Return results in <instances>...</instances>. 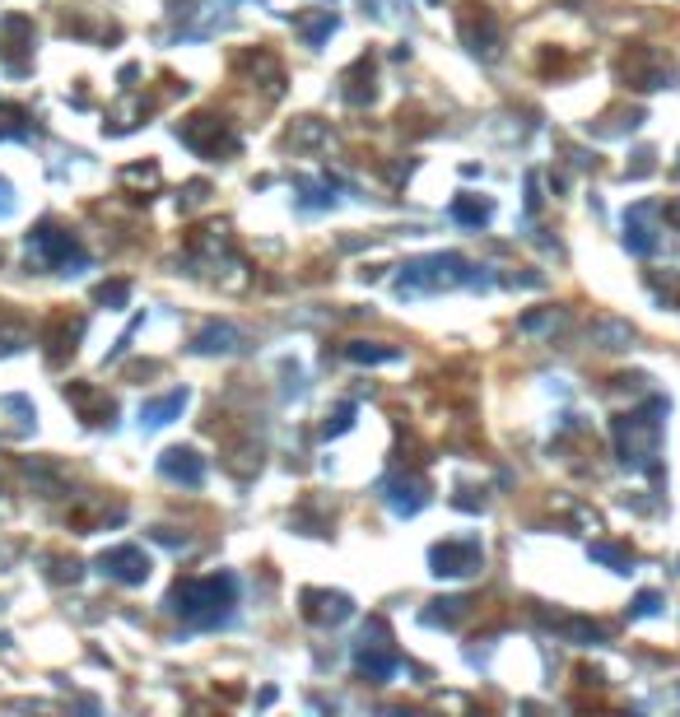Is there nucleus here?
Listing matches in <instances>:
<instances>
[{"label":"nucleus","mask_w":680,"mask_h":717,"mask_svg":"<svg viewBox=\"0 0 680 717\" xmlns=\"http://www.w3.org/2000/svg\"><path fill=\"white\" fill-rule=\"evenodd\" d=\"M233 596H238V582L229 573H210V578H191V582H177L173 592V610L182 615L187 624H224L233 615Z\"/></svg>","instance_id":"nucleus-1"},{"label":"nucleus","mask_w":680,"mask_h":717,"mask_svg":"<svg viewBox=\"0 0 680 717\" xmlns=\"http://www.w3.org/2000/svg\"><path fill=\"white\" fill-rule=\"evenodd\" d=\"M615 433V447H620V461L625 466H643V461L657 452V438H662V420H648V410L643 415H620L611 424Z\"/></svg>","instance_id":"nucleus-2"},{"label":"nucleus","mask_w":680,"mask_h":717,"mask_svg":"<svg viewBox=\"0 0 680 717\" xmlns=\"http://www.w3.org/2000/svg\"><path fill=\"white\" fill-rule=\"evenodd\" d=\"M466 280V261L452 257V252H438V257H424V261H410L401 271V294H415V289H448V285H462Z\"/></svg>","instance_id":"nucleus-3"},{"label":"nucleus","mask_w":680,"mask_h":717,"mask_svg":"<svg viewBox=\"0 0 680 717\" xmlns=\"http://www.w3.org/2000/svg\"><path fill=\"white\" fill-rule=\"evenodd\" d=\"M28 252L38 261H47L52 271H70V266H84V247L70 238V233H61L56 224H42L38 233H33V243H28Z\"/></svg>","instance_id":"nucleus-4"},{"label":"nucleus","mask_w":680,"mask_h":717,"mask_svg":"<svg viewBox=\"0 0 680 717\" xmlns=\"http://www.w3.org/2000/svg\"><path fill=\"white\" fill-rule=\"evenodd\" d=\"M480 569V545L476 541H443L434 550V573L443 578H466Z\"/></svg>","instance_id":"nucleus-5"},{"label":"nucleus","mask_w":680,"mask_h":717,"mask_svg":"<svg viewBox=\"0 0 680 717\" xmlns=\"http://www.w3.org/2000/svg\"><path fill=\"white\" fill-rule=\"evenodd\" d=\"M98 569L117 582H145L150 578V555L136 550V545H117V550H108V555L98 559Z\"/></svg>","instance_id":"nucleus-6"},{"label":"nucleus","mask_w":680,"mask_h":717,"mask_svg":"<svg viewBox=\"0 0 680 717\" xmlns=\"http://www.w3.org/2000/svg\"><path fill=\"white\" fill-rule=\"evenodd\" d=\"M159 471L168 475V480H182V485H201L205 480V461L191 452V447H168L164 461H159Z\"/></svg>","instance_id":"nucleus-7"},{"label":"nucleus","mask_w":680,"mask_h":717,"mask_svg":"<svg viewBox=\"0 0 680 717\" xmlns=\"http://www.w3.org/2000/svg\"><path fill=\"white\" fill-rule=\"evenodd\" d=\"M625 229H629L625 243L634 247V252H657V247H662L657 224H653V205H634V210L625 215Z\"/></svg>","instance_id":"nucleus-8"},{"label":"nucleus","mask_w":680,"mask_h":717,"mask_svg":"<svg viewBox=\"0 0 680 717\" xmlns=\"http://www.w3.org/2000/svg\"><path fill=\"white\" fill-rule=\"evenodd\" d=\"M182 410H187V392H168V396H159V401H145V406H140V424L159 429V424L177 420Z\"/></svg>","instance_id":"nucleus-9"},{"label":"nucleus","mask_w":680,"mask_h":717,"mask_svg":"<svg viewBox=\"0 0 680 717\" xmlns=\"http://www.w3.org/2000/svg\"><path fill=\"white\" fill-rule=\"evenodd\" d=\"M359 666H364L373 680H392V671H396V657L392 652H382V643H368V634H364V648H359Z\"/></svg>","instance_id":"nucleus-10"},{"label":"nucleus","mask_w":680,"mask_h":717,"mask_svg":"<svg viewBox=\"0 0 680 717\" xmlns=\"http://www.w3.org/2000/svg\"><path fill=\"white\" fill-rule=\"evenodd\" d=\"M196 350H205V354L238 350V331H233V326H210V331H201V336H196Z\"/></svg>","instance_id":"nucleus-11"},{"label":"nucleus","mask_w":680,"mask_h":717,"mask_svg":"<svg viewBox=\"0 0 680 717\" xmlns=\"http://www.w3.org/2000/svg\"><path fill=\"white\" fill-rule=\"evenodd\" d=\"M308 596H313L317 606H327V610H308L313 620H331V624H340L345 615H350V601H345V596H322V592H308Z\"/></svg>","instance_id":"nucleus-12"},{"label":"nucleus","mask_w":680,"mask_h":717,"mask_svg":"<svg viewBox=\"0 0 680 717\" xmlns=\"http://www.w3.org/2000/svg\"><path fill=\"white\" fill-rule=\"evenodd\" d=\"M597 340L606 345V350H615L611 340H620V345H625V340H634V331H629L625 322H597Z\"/></svg>","instance_id":"nucleus-13"},{"label":"nucleus","mask_w":680,"mask_h":717,"mask_svg":"<svg viewBox=\"0 0 680 717\" xmlns=\"http://www.w3.org/2000/svg\"><path fill=\"white\" fill-rule=\"evenodd\" d=\"M452 215L466 219V224H480V219H490V201H457Z\"/></svg>","instance_id":"nucleus-14"},{"label":"nucleus","mask_w":680,"mask_h":717,"mask_svg":"<svg viewBox=\"0 0 680 717\" xmlns=\"http://www.w3.org/2000/svg\"><path fill=\"white\" fill-rule=\"evenodd\" d=\"M336 28V14H317V19H303V33H308V42H322V33H331Z\"/></svg>","instance_id":"nucleus-15"},{"label":"nucleus","mask_w":680,"mask_h":717,"mask_svg":"<svg viewBox=\"0 0 680 717\" xmlns=\"http://www.w3.org/2000/svg\"><path fill=\"white\" fill-rule=\"evenodd\" d=\"M592 555H597V559H606V564H615V573H629V555L620 550V545H597Z\"/></svg>","instance_id":"nucleus-16"},{"label":"nucleus","mask_w":680,"mask_h":717,"mask_svg":"<svg viewBox=\"0 0 680 717\" xmlns=\"http://www.w3.org/2000/svg\"><path fill=\"white\" fill-rule=\"evenodd\" d=\"M350 359H359V364H382V359H396V350H368V345H350Z\"/></svg>","instance_id":"nucleus-17"},{"label":"nucleus","mask_w":680,"mask_h":717,"mask_svg":"<svg viewBox=\"0 0 680 717\" xmlns=\"http://www.w3.org/2000/svg\"><path fill=\"white\" fill-rule=\"evenodd\" d=\"M657 610H662V592H643L634 601V615H657Z\"/></svg>","instance_id":"nucleus-18"},{"label":"nucleus","mask_w":680,"mask_h":717,"mask_svg":"<svg viewBox=\"0 0 680 717\" xmlns=\"http://www.w3.org/2000/svg\"><path fill=\"white\" fill-rule=\"evenodd\" d=\"M98 298H103V303H126V285H103Z\"/></svg>","instance_id":"nucleus-19"},{"label":"nucleus","mask_w":680,"mask_h":717,"mask_svg":"<svg viewBox=\"0 0 680 717\" xmlns=\"http://www.w3.org/2000/svg\"><path fill=\"white\" fill-rule=\"evenodd\" d=\"M14 201H10V182H0V215H10Z\"/></svg>","instance_id":"nucleus-20"},{"label":"nucleus","mask_w":680,"mask_h":717,"mask_svg":"<svg viewBox=\"0 0 680 717\" xmlns=\"http://www.w3.org/2000/svg\"><path fill=\"white\" fill-rule=\"evenodd\" d=\"M671 215H676V224H680V205H676V210H671Z\"/></svg>","instance_id":"nucleus-21"}]
</instances>
